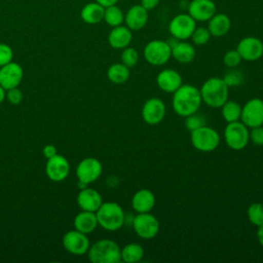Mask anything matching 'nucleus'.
I'll return each instance as SVG.
<instances>
[{"label": "nucleus", "mask_w": 263, "mask_h": 263, "mask_svg": "<svg viewBox=\"0 0 263 263\" xmlns=\"http://www.w3.org/2000/svg\"><path fill=\"white\" fill-rule=\"evenodd\" d=\"M201 103L202 100L199 89L191 84H182L173 93L172 107L174 111L182 117L197 112Z\"/></svg>", "instance_id": "obj_1"}, {"label": "nucleus", "mask_w": 263, "mask_h": 263, "mask_svg": "<svg viewBox=\"0 0 263 263\" xmlns=\"http://www.w3.org/2000/svg\"><path fill=\"white\" fill-rule=\"evenodd\" d=\"M201 100L211 108H221L228 100L229 87L221 77H211L201 85Z\"/></svg>", "instance_id": "obj_2"}, {"label": "nucleus", "mask_w": 263, "mask_h": 263, "mask_svg": "<svg viewBox=\"0 0 263 263\" xmlns=\"http://www.w3.org/2000/svg\"><path fill=\"white\" fill-rule=\"evenodd\" d=\"M87 257L92 263H118L121 261V248L112 239L102 238L89 246Z\"/></svg>", "instance_id": "obj_3"}, {"label": "nucleus", "mask_w": 263, "mask_h": 263, "mask_svg": "<svg viewBox=\"0 0 263 263\" xmlns=\"http://www.w3.org/2000/svg\"><path fill=\"white\" fill-rule=\"evenodd\" d=\"M98 225L107 231H116L124 225L125 214L121 205L114 201L103 202L96 212Z\"/></svg>", "instance_id": "obj_4"}, {"label": "nucleus", "mask_w": 263, "mask_h": 263, "mask_svg": "<svg viewBox=\"0 0 263 263\" xmlns=\"http://www.w3.org/2000/svg\"><path fill=\"white\" fill-rule=\"evenodd\" d=\"M190 133L191 143L198 151L212 152L216 150L220 144V136L218 132L206 124Z\"/></svg>", "instance_id": "obj_5"}, {"label": "nucleus", "mask_w": 263, "mask_h": 263, "mask_svg": "<svg viewBox=\"0 0 263 263\" xmlns=\"http://www.w3.org/2000/svg\"><path fill=\"white\" fill-rule=\"evenodd\" d=\"M224 139L230 149L242 150L250 141L249 127L239 120L229 122L224 129Z\"/></svg>", "instance_id": "obj_6"}, {"label": "nucleus", "mask_w": 263, "mask_h": 263, "mask_svg": "<svg viewBox=\"0 0 263 263\" xmlns=\"http://www.w3.org/2000/svg\"><path fill=\"white\" fill-rule=\"evenodd\" d=\"M146 62L152 66H162L172 58V48L165 40H151L143 50Z\"/></svg>", "instance_id": "obj_7"}, {"label": "nucleus", "mask_w": 263, "mask_h": 263, "mask_svg": "<svg viewBox=\"0 0 263 263\" xmlns=\"http://www.w3.org/2000/svg\"><path fill=\"white\" fill-rule=\"evenodd\" d=\"M135 233L143 239H152L159 232L160 224L155 216L148 213H138L132 222Z\"/></svg>", "instance_id": "obj_8"}, {"label": "nucleus", "mask_w": 263, "mask_h": 263, "mask_svg": "<svg viewBox=\"0 0 263 263\" xmlns=\"http://www.w3.org/2000/svg\"><path fill=\"white\" fill-rule=\"evenodd\" d=\"M195 28L196 22L189 13H179L175 15L168 24L171 36H174L179 40L189 39Z\"/></svg>", "instance_id": "obj_9"}, {"label": "nucleus", "mask_w": 263, "mask_h": 263, "mask_svg": "<svg viewBox=\"0 0 263 263\" xmlns=\"http://www.w3.org/2000/svg\"><path fill=\"white\" fill-rule=\"evenodd\" d=\"M103 165L101 161L95 157L83 158L76 167V176L78 182L89 185L96 182L102 175Z\"/></svg>", "instance_id": "obj_10"}, {"label": "nucleus", "mask_w": 263, "mask_h": 263, "mask_svg": "<svg viewBox=\"0 0 263 263\" xmlns=\"http://www.w3.org/2000/svg\"><path fill=\"white\" fill-rule=\"evenodd\" d=\"M62 243L67 252L75 256L86 254L90 246L87 234L76 229L66 232L62 238Z\"/></svg>", "instance_id": "obj_11"}, {"label": "nucleus", "mask_w": 263, "mask_h": 263, "mask_svg": "<svg viewBox=\"0 0 263 263\" xmlns=\"http://www.w3.org/2000/svg\"><path fill=\"white\" fill-rule=\"evenodd\" d=\"M240 121L249 128L263 125V100L253 98L241 107Z\"/></svg>", "instance_id": "obj_12"}, {"label": "nucleus", "mask_w": 263, "mask_h": 263, "mask_svg": "<svg viewBox=\"0 0 263 263\" xmlns=\"http://www.w3.org/2000/svg\"><path fill=\"white\" fill-rule=\"evenodd\" d=\"M165 104L159 98L148 99L142 107V118L150 125H156L162 121L165 116Z\"/></svg>", "instance_id": "obj_13"}, {"label": "nucleus", "mask_w": 263, "mask_h": 263, "mask_svg": "<svg viewBox=\"0 0 263 263\" xmlns=\"http://www.w3.org/2000/svg\"><path fill=\"white\" fill-rule=\"evenodd\" d=\"M236 50L243 61L255 62L263 55V42L255 36H247L239 40Z\"/></svg>", "instance_id": "obj_14"}, {"label": "nucleus", "mask_w": 263, "mask_h": 263, "mask_svg": "<svg viewBox=\"0 0 263 263\" xmlns=\"http://www.w3.org/2000/svg\"><path fill=\"white\" fill-rule=\"evenodd\" d=\"M70 173L69 161L63 155L57 154L47 159L45 164V174L53 182L64 181Z\"/></svg>", "instance_id": "obj_15"}, {"label": "nucleus", "mask_w": 263, "mask_h": 263, "mask_svg": "<svg viewBox=\"0 0 263 263\" xmlns=\"http://www.w3.org/2000/svg\"><path fill=\"white\" fill-rule=\"evenodd\" d=\"M24 77V70L17 63L10 62L0 67V85L5 89L17 87Z\"/></svg>", "instance_id": "obj_16"}, {"label": "nucleus", "mask_w": 263, "mask_h": 263, "mask_svg": "<svg viewBox=\"0 0 263 263\" xmlns=\"http://www.w3.org/2000/svg\"><path fill=\"white\" fill-rule=\"evenodd\" d=\"M217 12L213 0H191L188 4V13L195 22H208Z\"/></svg>", "instance_id": "obj_17"}, {"label": "nucleus", "mask_w": 263, "mask_h": 263, "mask_svg": "<svg viewBox=\"0 0 263 263\" xmlns=\"http://www.w3.org/2000/svg\"><path fill=\"white\" fill-rule=\"evenodd\" d=\"M149 12L141 4H135L124 13V24L132 31L142 30L148 23Z\"/></svg>", "instance_id": "obj_18"}, {"label": "nucleus", "mask_w": 263, "mask_h": 263, "mask_svg": "<svg viewBox=\"0 0 263 263\" xmlns=\"http://www.w3.org/2000/svg\"><path fill=\"white\" fill-rule=\"evenodd\" d=\"M156 84L162 91L174 93L183 84V79L178 71L163 69L156 76Z\"/></svg>", "instance_id": "obj_19"}, {"label": "nucleus", "mask_w": 263, "mask_h": 263, "mask_svg": "<svg viewBox=\"0 0 263 263\" xmlns=\"http://www.w3.org/2000/svg\"><path fill=\"white\" fill-rule=\"evenodd\" d=\"M77 204L82 211L88 212H97V210L103 203V199L99 191L93 188H89L88 186L80 189L77 194Z\"/></svg>", "instance_id": "obj_20"}, {"label": "nucleus", "mask_w": 263, "mask_h": 263, "mask_svg": "<svg viewBox=\"0 0 263 263\" xmlns=\"http://www.w3.org/2000/svg\"><path fill=\"white\" fill-rule=\"evenodd\" d=\"M133 31L125 25L112 28L108 34V43L114 49H123L129 46L133 40Z\"/></svg>", "instance_id": "obj_21"}, {"label": "nucleus", "mask_w": 263, "mask_h": 263, "mask_svg": "<svg viewBox=\"0 0 263 263\" xmlns=\"http://www.w3.org/2000/svg\"><path fill=\"white\" fill-rule=\"evenodd\" d=\"M154 205L155 195L149 189H140L132 197V208L136 213H148Z\"/></svg>", "instance_id": "obj_22"}, {"label": "nucleus", "mask_w": 263, "mask_h": 263, "mask_svg": "<svg viewBox=\"0 0 263 263\" xmlns=\"http://www.w3.org/2000/svg\"><path fill=\"white\" fill-rule=\"evenodd\" d=\"M231 28L230 17L222 12H216L208 21V29L212 36L223 37L225 36Z\"/></svg>", "instance_id": "obj_23"}, {"label": "nucleus", "mask_w": 263, "mask_h": 263, "mask_svg": "<svg viewBox=\"0 0 263 263\" xmlns=\"http://www.w3.org/2000/svg\"><path fill=\"white\" fill-rule=\"evenodd\" d=\"M74 228L82 233H91L98 226V220L95 212L82 211L74 218Z\"/></svg>", "instance_id": "obj_24"}, {"label": "nucleus", "mask_w": 263, "mask_h": 263, "mask_svg": "<svg viewBox=\"0 0 263 263\" xmlns=\"http://www.w3.org/2000/svg\"><path fill=\"white\" fill-rule=\"evenodd\" d=\"M195 47L186 40H180L172 47V58L181 64H189L195 58Z\"/></svg>", "instance_id": "obj_25"}, {"label": "nucleus", "mask_w": 263, "mask_h": 263, "mask_svg": "<svg viewBox=\"0 0 263 263\" xmlns=\"http://www.w3.org/2000/svg\"><path fill=\"white\" fill-rule=\"evenodd\" d=\"M104 11L105 7L93 1L85 4L82 7L80 11V16L84 23L89 25H96L103 21Z\"/></svg>", "instance_id": "obj_26"}, {"label": "nucleus", "mask_w": 263, "mask_h": 263, "mask_svg": "<svg viewBox=\"0 0 263 263\" xmlns=\"http://www.w3.org/2000/svg\"><path fill=\"white\" fill-rule=\"evenodd\" d=\"M129 68L122 63L112 64L107 70L108 79L114 84H123L129 78Z\"/></svg>", "instance_id": "obj_27"}, {"label": "nucleus", "mask_w": 263, "mask_h": 263, "mask_svg": "<svg viewBox=\"0 0 263 263\" xmlns=\"http://www.w3.org/2000/svg\"><path fill=\"white\" fill-rule=\"evenodd\" d=\"M144 257V249L138 242H129L121 248V261L126 263H136Z\"/></svg>", "instance_id": "obj_28"}, {"label": "nucleus", "mask_w": 263, "mask_h": 263, "mask_svg": "<svg viewBox=\"0 0 263 263\" xmlns=\"http://www.w3.org/2000/svg\"><path fill=\"white\" fill-rule=\"evenodd\" d=\"M103 21H105V23L112 28L120 26L124 23V12L116 4L105 7Z\"/></svg>", "instance_id": "obj_29"}, {"label": "nucleus", "mask_w": 263, "mask_h": 263, "mask_svg": "<svg viewBox=\"0 0 263 263\" xmlns=\"http://www.w3.org/2000/svg\"><path fill=\"white\" fill-rule=\"evenodd\" d=\"M221 114L223 119L229 123L233 121H237L240 119L241 114V106L235 102L227 100L222 106H221Z\"/></svg>", "instance_id": "obj_30"}, {"label": "nucleus", "mask_w": 263, "mask_h": 263, "mask_svg": "<svg viewBox=\"0 0 263 263\" xmlns=\"http://www.w3.org/2000/svg\"><path fill=\"white\" fill-rule=\"evenodd\" d=\"M247 216L249 221L255 225L260 226L263 224V204L259 202L252 203L247 211Z\"/></svg>", "instance_id": "obj_31"}, {"label": "nucleus", "mask_w": 263, "mask_h": 263, "mask_svg": "<svg viewBox=\"0 0 263 263\" xmlns=\"http://www.w3.org/2000/svg\"><path fill=\"white\" fill-rule=\"evenodd\" d=\"M212 35L208 29V27H196L190 37L192 44L197 45V46H201L206 44L210 39H211Z\"/></svg>", "instance_id": "obj_32"}, {"label": "nucleus", "mask_w": 263, "mask_h": 263, "mask_svg": "<svg viewBox=\"0 0 263 263\" xmlns=\"http://www.w3.org/2000/svg\"><path fill=\"white\" fill-rule=\"evenodd\" d=\"M223 80L228 87L239 86L243 82V73L236 68H230V70L223 76Z\"/></svg>", "instance_id": "obj_33"}, {"label": "nucleus", "mask_w": 263, "mask_h": 263, "mask_svg": "<svg viewBox=\"0 0 263 263\" xmlns=\"http://www.w3.org/2000/svg\"><path fill=\"white\" fill-rule=\"evenodd\" d=\"M139 62V53L138 51L130 46H127L122 49L121 52V63L128 67L129 69L135 67Z\"/></svg>", "instance_id": "obj_34"}, {"label": "nucleus", "mask_w": 263, "mask_h": 263, "mask_svg": "<svg viewBox=\"0 0 263 263\" xmlns=\"http://www.w3.org/2000/svg\"><path fill=\"white\" fill-rule=\"evenodd\" d=\"M206 124V120L202 114H198L197 112L188 115L185 117V126L188 130L192 132Z\"/></svg>", "instance_id": "obj_35"}, {"label": "nucleus", "mask_w": 263, "mask_h": 263, "mask_svg": "<svg viewBox=\"0 0 263 263\" xmlns=\"http://www.w3.org/2000/svg\"><path fill=\"white\" fill-rule=\"evenodd\" d=\"M241 61L242 59L236 49L228 50L223 57V63L228 68H236Z\"/></svg>", "instance_id": "obj_36"}, {"label": "nucleus", "mask_w": 263, "mask_h": 263, "mask_svg": "<svg viewBox=\"0 0 263 263\" xmlns=\"http://www.w3.org/2000/svg\"><path fill=\"white\" fill-rule=\"evenodd\" d=\"M12 48L6 43H0V67L10 63L12 61Z\"/></svg>", "instance_id": "obj_37"}, {"label": "nucleus", "mask_w": 263, "mask_h": 263, "mask_svg": "<svg viewBox=\"0 0 263 263\" xmlns=\"http://www.w3.org/2000/svg\"><path fill=\"white\" fill-rule=\"evenodd\" d=\"M5 100L12 105H18L23 101V92L18 87H13L6 90Z\"/></svg>", "instance_id": "obj_38"}, {"label": "nucleus", "mask_w": 263, "mask_h": 263, "mask_svg": "<svg viewBox=\"0 0 263 263\" xmlns=\"http://www.w3.org/2000/svg\"><path fill=\"white\" fill-rule=\"evenodd\" d=\"M250 140L255 145H258V146L263 145V126L262 125L251 127Z\"/></svg>", "instance_id": "obj_39"}, {"label": "nucleus", "mask_w": 263, "mask_h": 263, "mask_svg": "<svg viewBox=\"0 0 263 263\" xmlns=\"http://www.w3.org/2000/svg\"><path fill=\"white\" fill-rule=\"evenodd\" d=\"M42 152H43V155L45 156L46 159H48V158H50V157H52V156H54V155L58 154L57 147H55L54 145H52V144H47V145H45V146L43 147Z\"/></svg>", "instance_id": "obj_40"}, {"label": "nucleus", "mask_w": 263, "mask_h": 263, "mask_svg": "<svg viewBox=\"0 0 263 263\" xmlns=\"http://www.w3.org/2000/svg\"><path fill=\"white\" fill-rule=\"evenodd\" d=\"M160 0H140V4L146 8L148 11L156 8L159 4Z\"/></svg>", "instance_id": "obj_41"}, {"label": "nucleus", "mask_w": 263, "mask_h": 263, "mask_svg": "<svg viewBox=\"0 0 263 263\" xmlns=\"http://www.w3.org/2000/svg\"><path fill=\"white\" fill-rule=\"evenodd\" d=\"M97 3H99L100 5H102L103 7H108L114 4H117L118 0H95Z\"/></svg>", "instance_id": "obj_42"}, {"label": "nucleus", "mask_w": 263, "mask_h": 263, "mask_svg": "<svg viewBox=\"0 0 263 263\" xmlns=\"http://www.w3.org/2000/svg\"><path fill=\"white\" fill-rule=\"evenodd\" d=\"M257 239L259 241V243L263 247V224L258 226V230H257Z\"/></svg>", "instance_id": "obj_43"}, {"label": "nucleus", "mask_w": 263, "mask_h": 263, "mask_svg": "<svg viewBox=\"0 0 263 263\" xmlns=\"http://www.w3.org/2000/svg\"><path fill=\"white\" fill-rule=\"evenodd\" d=\"M5 93H6V90L0 85V104L5 100Z\"/></svg>", "instance_id": "obj_44"}]
</instances>
